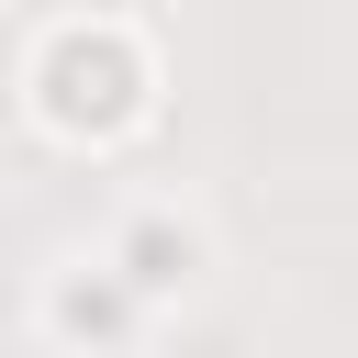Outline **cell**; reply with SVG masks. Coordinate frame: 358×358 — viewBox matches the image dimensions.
<instances>
[{
  "label": "cell",
  "mask_w": 358,
  "mask_h": 358,
  "mask_svg": "<svg viewBox=\"0 0 358 358\" xmlns=\"http://www.w3.org/2000/svg\"><path fill=\"white\" fill-rule=\"evenodd\" d=\"M34 101H45L56 134H123V123L145 112V56H134V34L67 22V34L34 56Z\"/></svg>",
  "instance_id": "6da1fadb"
}]
</instances>
